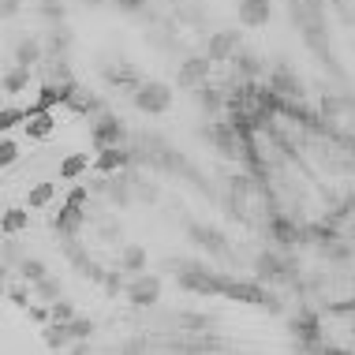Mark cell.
<instances>
[{"mask_svg":"<svg viewBox=\"0 0 355 355\" xmlns=\"http://www.w3.org/2000/svg\"><path fill=\"white\" fill-rule=\"evenodd\" d=\"M191 236H195V243H198V247H206V251H214V254H225V236H220L217 228L191 225Z\"/></svg>","mask_w":355,"mask_h":355,"instance_id":"obj_13","label":"cell"},{"mask_svg":"<svg viewBox=\"0 0 355 355\" xmlns=\"http://www.w3.org/2000/svg\"><path fill=\"white\" fill-rule=\"evenodd\" d=\"M90 168V153H68V157L60 161V180H79L83 172Z\"/></svg>","mask_w":355,"mask_h":355,"instance_id":"obj_19","label":"cell"},{"mask_svg":"<svg viewBox=\"0 0 355 355\" xmlns=\"http://www.w3.org/2000/svg\"><path fill=\"white\" fill-rule=\"evenodd\" d=\"M90 135H94V146H98V150L120 146V142H123V123L116 116H98L90 123Z\"/></svg>","mask_w":355,"mask_h":355,"instance_id":"obj_6","label":"cell"},{"mask_svg":"<svg viewBox=\"0 0 355 355\" xmlns=\"http://www.w3.org/2000/svg\"><path fill=\"white\" fill-rule=\"evenodd\" d=\"M86 4H101V0H86Z\"/></svg>","mask_w":355,"mask_h":355,"instance_id":"obj_32","label":"cell"},{"mask_svg":"<svg viewBox=\"0 0 355 355\" xmlns=\"http://www.w3.org/2000/svg\"><path fill=\"white\" fill-rule=\"evenodd\" d=\"M12 303L15 306H31V288H26V284L23 288H12Z\"/></svg>","mask_w":355,"mask_h":355,"instance_id":"obj_29","label":"cell"},{"mask_svg":"<svg viewBox=\"0 0 355 355\" xmlns=\"http://www.w3.org/2000/svg\"><path fill=\"white\" fill-rule=\"evenodd\" d=\"M273 15L270 0H239V23L243 26H266Z\"/></svg>","mask_w":355,"mask_h":355,"instance_id":"obj_9","label":"cell"},{"mask_svg":"<svg viewBox=\"0 0 355 355\" xmlns=\"http://www.w3.org/2000/svg\"><path fill=\"white\" fill-rule=\"evenodd\" d=\"M120 270L128 277H139L142 270H146V251H142L139 243H128L123 247V258H120Z\"/></svg>","mask_w":355,"mask_h":355,"instance_id":"obj_16","label":"cell"},{"mask_svg":"<svg viewBox=\"0 0 355 355\" xmlns=\"http://www.w3.org/2000/svg\"><path fill=\"white\" fill-rule=\"evenodd\" d=\"M168 105H172L168 83H142L135 90V109L146 112V116H161V112H168Z\"/></svg>","mask_w":355,"mask_h":355,"instance_id":"obj_1","label":"cell"},{"mask_svg":"<svg viewBox=\"0 0 355 355\" xmlns=\"http://www.w3.org/2000/svg\"><path fill=\"white\" fill-rule=\"evenodd\" d=\"M15 157H19V146H15V142L12 139H4V142H0V165H15Z\"/></svg>","mask_w":355,"mask_h":355,"instance_id":"obj_27","label":"cell"},{"mask_svg":"<svg viewBox=\"0 0 355 355\" xmlns=\"http://www.w3.org/2000/svg\"><path fill=\"white\" fill-rule=\"evenodd\" d=\"M292 337L303 344V348H322V318L314 311H303L300 318H292Z\"/></svg>","mask_w":355,"mask_h":355,"instance_id":"obj_5","label":"cell"},{"mask_svg":"<svg viewBox=\"0 0 355 355\" xmlns=\"http://www.w3.org/2000/svg\"><path fill=\"white\" fill-rule=\"evenodd\" d=\"M49 311H53V322H71L75 318V303L71 300H56V303H49Z\"/></svg>","mask_w":355,"mask_h":355,"instance_id":"obj_26","label":"cell"},{"mask_svg":"<svg viewBox=\"0 0 355 355\" xmlns=\"http://www.w3.org/2000/svg\"><path fill=\"white\" fill-rule=\"evenodd\" d=\"M15 270H19V277H23L26 284H37L42 277H49V266H45L42 258H23V262H19Z\"/></svg>","mask_w":355,"mask_h":355,"instance_id":"obj_21","label":"cell"},{"mask_svg":"<svg viewBox=\"0 0 355 355\" xmlns=\"http://www.w3.org/2000/svg\"><path fill=\"white\" fill-rule=\"evenodd\" d=\"M180 284L191 288V292L220 295V288H225V277H217V273H209V270H198V266H187V270H180Z\"/></svg>","mask_w":355,"mask_h":355,"instance_id":"obj_3","label":"cell"},{"mask_svg":"<svg viewBox=\"0 0 355 355\" xmlns=\"http://www.w3.org/2000/svg\"><path fill=\"white\" fill-rule=\"evenodd\" d=\"M128 161H131V153L123 150V146H105V150H101V157H98V168L105 172V176H109V172L123 168Z\"/></svg>","mask_w":355,"mask_h":355,"instance_id":"obj_18","label":"cell"},{"mask_svg":"<svg viewBox=\"0 0 355 355\" xmlns=\"http://www.w3.org/2000/svg\"><path fill=\"white\" fill-rule=\"evenodd\" d=\"M83 202H86V191H71L68 206H64V209H60V217L53 220V228H56L60 236H68V239H71V236L83 228V209H79Z\"/></svg>","mask_w":355,"mask_h":355,"instance_id":"obj_4","label":"cell"},{"mask_svg":"<svg viewBox=\"0 0 355 355\" xmlns=\"http://www.w3.org/2000/svg\"><path fill=\"white\" fill-rule=\"evenodd\" d=\"M270 90L277 94L281 101H288V98H303V83L295 79L288 68H277L273 75H270Z\"/></svg>","mask_w":355,"mask_h":355,"instance_id":"obj_10","label":"cell"},{"mask_svg":"<svg viewBox=\"0 0 355 355\" xmlns=\"http://www.w3.org/2000/svg\"><path fill=\"white\" fill-rule=\"evenodd\" d=\"M105 288H109V292H120V288H123V277H120V273H109V277H105Z\"/></svg>","mask_w":355,"mask_h":355,"instance_id":"obj_30","label":"cell"},{"mask_svg":"<svg viewBox=\"0 0 355 355\" xmlns=\"http://www.w3.org/2000/svg\"><path fill=\"white\" fill-rule=\"evenodd\" d=\"M26 225H31V214H26V209H8V214H4V236L23 232Z\"/></svg>","mask_w":355,"mask_h":355,"instance_id":"obj_24","label":"cell"},{"mask_svg":"<svg viewBox=\"0 0 355 355\" xmlns=\"http://www.w3.org/2000/svg\"><path fill=\"white\" fill-rule=\"evenodd\" d=\"M195 98H198V105H202L206 112H217L220 105H228V94L220 90V86H214V83H202V86H198Z\"/></svg>","mask_w":355,"mask_h":355,"instance_id":"obj_17","label":"cell"},{"mask_svg":"<svg viewBox=\"0 0 355 355\" xmlns=\"http://www.w3.org/2000/svg\"><path fill=\"white\" fill-rule=\"evenodd\" d=\"M236 49H239V31H217L206 45V56L214 64H225V60H232Z\"/></svg>","mask_w":355,"mask_h":355,"instance_id":"obj_7","label":"cell"},{"mask_svg":"<svg viewBox=\"0 0 355 355\" xmlns=\"http://www.w3.org/2000/svg\"><path fill=\"white\" fill-rule=\"evenodd\" d=\"M232 64H236V71L243 75L247 83H251V79H258V75H262V56H258V53H247V49H243V53H239V56H236Z\"/></svg>","mask_w":355,"mask_h":355,"instance_id":"obj_20","label":"cell"},{"mask_svg":"<svg viewBox=\"0 0 355 355\" xmlns=\"http://www.w3.org/2000/svg\"><path fill=\"white\" fill-rule=\"evenodd\" d=\"M15 12H19V0H4V15H8V19H12Z\"/></svg>","mask_w":355,"mask_h":355,"instance_id":"obj_31","label":"cell"},{"mask_svg":"<svg viewBox=\"0 0 355 355\" xmlns=\"http://www.w3.org/2000/svg\"><path fill=\"white\" fill-rule=\"evenodd\" d=\"M42 340H45V348H53V352H60V348H71L68 322H45V329H42Z\"/></svg>","mask_w":355,"mask_h":355,"instance_id":"obj_12","label":"cell"},{"mask_svg":"<svg viewBox=\"0 0 355 355\" xmlns=\"http://www.w3.org/2000/svg\"><path fill=\"white\" fill-rule=\"evenodd\" d=\"M228 187H232V195H251V191H254L251 176H232V184H228Z\"/></svg>","mask_w":355,"mask_h":355,"instance_id":"obj_28","label":"cell"},{"mask_svg":"<svg viewBox=\"0 0 355 355\" xmlns=\"http://www.w3.org/2000/svg\"><path fill=\"white\" fill-rule=\"evenodd\" d=\"M128 292V303H135V306H153L161 300V277H153V273H139V277H131V284L123 288Z\"/></svg>","mask_w":355,"mask_h":355,"instance_id":"obj_2","label":"cell"},{"mask_svg":"<svg viewBox=\"0 0 355 355\" xmlns=\"http://www.w3.org/2000/svg\"><path fill=\"white\" fill-rule=\"evenodd\" d=\"M209 68H214V60L209 56H191V60L180 68V86H191V90H198L202 83H209Z\"/></svg>","mask_w":355,"mask_h":355,"instance_id":"obj_8","label":"cell"},{"mask_svg":"<svg viewBox=\"0 0 355 355\" xmlns=\"http://www.w3.org/2000/svg\"><path fill=\"white\" fill-rule=\"evenodd\" d=\"M34 295L42 303H56L60 300V281H56V277H42V281L34 284Z\"/></svg>","mask_w":355,"mask_h":355,"instance_id":"obj_23","label":"cell"},{"mask_svg":"<svg viewBox=\"0 0 355 355\" xmlns=\"http://www.w3.org/2000/svg\"><path fill=\"white\" fill-rule=\"evenodd\" d=\"M31 86V68H23V64H15V68L4 71V94L8 98H19V94Z\"/></svg>","mask_w":355,"mask_h":355,"instance_id":"obj_14","label":"cell"},{"mask_svg":"<svg viewBox=\"0 0 355 355\" xmlns=\"http://www.w3.org/2000/svg\"><path fill=\"white\" fill-rule=\"evenodd\" d=\"M270 236H273L281 247H292V243H300V236H303V232L292 225V217L273 214V217H270Z\"/></svg>","mask_w":355,"mask_h":355,"instance_id":"obj_11","label":"cell"},{"mask_svg":"<svg viewBox=\"0 0 355 355\" xmlns=\"http://www.w3.org/2000/svg\"><path fill=\"white\" fill-rule=\"evenodd\" d=\"M68 333H71V340H86L94 333V322L90 318H79V314H75V318L68 322Z\"/></svg>","mask_w":355,"mask_h":355,"instance_id":"obj_25","label":"cell"},{"mask_svg":"<svg viewBox=\"0 0 355 355\" xmlns=\"http://www.w3.org/2000/svg\"><path fill=\"white\" fill-rule=\"evenodd\" d=\"M53 198H56V184H53V180H42V184H34L31 191H26V206H31V209L53 206Z\"/></svg>","mask_w":355,"mask_h":355,"instance_id":"obj_15","label":"cell"},{"mask_svg":"<svg viewBox=\"0 0 355 355\" xmlns=\"http://www.w3.org/2000/svg\"><path fill=\"white\" fill-rule=\"evenodd\" d=\"M42 60V45L34 42V37H23V42L15 45V64H23V68H31V64Z\"/></svg>","mask_w":355,"mask_h":355,"instance_id":"obj_22","label":"cell"}]
</instances>
